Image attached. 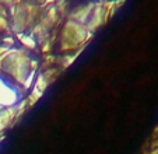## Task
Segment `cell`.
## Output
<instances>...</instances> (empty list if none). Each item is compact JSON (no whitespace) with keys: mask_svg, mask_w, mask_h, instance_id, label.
<instances>
[{"mask_svg":"<svg viewBox=\"0 0 158 154\" xmlns=\"http://www.w3.org/2000/svg\"><path fill=\"white\" fill-rule=\"evenodd\" d=\"M94 6H95V3L78 4V6H76L74 9H72L69 13H67V20H72V21H76V23H78V24L85 25V23H87V20H88L91 11H93Z\"/></svg>","mask_w":158,"mask_h":154,"instance_id":"52a82bcc","label":"cell"},{"mask_svg":"<svg viewBox=\"0 0 158 154\" xmlns=\"http://www.w3.org/2000/svg\"><path fill=\"white\" fill-rule=\"evenodd\" d=\"M144 154H158V148H155V150H151L150 153H144Z\"/></svg>","mask_w":158,"mask_h":154,"instance_id":"8fae6325","label":"cell"},{"mask_svg":"<svg viewBox=\"0 0 158 154\" xmlns=\"http://www.w3.org/2000/svg\"><path fill=\"white\" fill-rule=\"evenodd\" d=\"M116 6L118 4L115 2H109V3H105V2H98L95 3L93 11L89 14L88 20L85 23V28L89 31L91 34H95L102 25L108 23L110 20V17L115 14L116 11Z\"/></svg>","mask_w":158,"mask_h":154,"instance_id":"277c9868","label":"cell"},{"mask_svg":"<svg viewBox=\"0 0 158 154\" xmlns=\"http://www.w3.org/2000/svg\"><path fill=\"white\" fill-rule=\"evenodd\" d=\"M155 133H158V126H157V127H155Z\"/></svg>","mask_w":158,"mask_h":154,"instance_id":"7c38bea8","label":"cell"},{"mask_svg":"<svg viewBox=\"0 0 158 154\" xmlns=\"http://www.w3.org/2000/svg\"><path fill=\"white\" fill-rule=\"evenodd\" d=\"M0 34H11V27H10V20L9 17L0 15Z\"/></svg>","mask_w":158,"mask_h":154,"instance_id":"9c48e42d","label":"cell"},{"mask_svg":"<svg viewBox=\"0 0 158 154\" xmlns=\"http://www.w3.org/2000/svg\"><path fill=\"white\" fill-rule=\"evenodd\" d=\"M17 115L18 104L14 107H2L0 105V136L17 123Z\"/></svg>","mask_w":158,"mask_h":154,"instance_id":"8992f818","label":"cell"},{"mask_svg":"<svg viewBox=\"0 0 158 154\" xmlns=\"http://www.w3.org/2000/svg\"><path fill=\"white\" fill-rule=\"evenodd\" d=\"M41 4L30 3V2H17L9 9V20L11 34L30 32V30L36 24L41 14Z\"/></svg>","mask_w":158,"mask_h":154,"instance_id":"3957f363","label":"cell"},{"mask_svg":"<svg viewBox=\"0 0 158 154\" xmlns=\"http://www.w3.org/2000/svg\"><path fill=\"white\" fill-rule=\"evenodd\" d=\"M14 36H15V39H17V42L21 44V48L25 49V50H28V52H31V50H36V48H38V42H36V39L34 38L30 32L18 34V35H14Z\"/></svg>","mask_w":158,"mask_h":154,"instance_id":"ba28073f","label":"cell"},{"mask_svg":"<svg viewBox=\"0 0 158 154\" xmlns=\"http://www.w3.org/2000/svg\"><path fill=\"white\" fill-rule=\"evenodd\" d=\"M23 100V90L13 84L3 76H0V105L14 107Z\"/></svg>","mask_w":158,"mask_h":154,"instance_id":"5b68a950","label":"cell"},{"mask_svg":"<svg viewBox=\"0 0 158 154\" xmlns=\"http://www.w3.org/2000/svg\"><path fill=\"white\" fill-rule=\"evenodd\" d=\"M94 34L85 28V25L76 21L66 20L59 31V52L63 55H78L83 48L87 46Z\"/></svg>","mask_w":158,"mask_h":154,"instance_id":"7a4b0ae2","label":"cell"},{"mask_svg":"<svg viewBox=\"0 0 158 154\" xmlns=\"http://www.w3.org/2000/svg\"><path fill=\"white\" fill-rule=\"evenodd\" d=\"M15 42H17V39H15V36L13 35V34H10V35L4 36V38H2V45H4V46L7 48H14L15 46Z\"/></svg>","mask_w":158,"mask_h":154,"instance_id":"30bf717a","label":"cell"},{"mask_svg":"<svg viewBox=\"0 0 158 154\" xmlns=\"http://www.w3.org/2000/svg\"><path fill=\"white\" fill-rule=\"evenodd\" d=\"M31 52L23 49L21 46H14L0 58V76H3L13 84L21 88L25 80L28 79L32 62Z\"/></svg>","mask_w":158,"mask_h":154,"instance_id":"6da1fadb","label":"cell"}]
</instances>
